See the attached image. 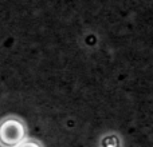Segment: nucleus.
Returning a JSON list of instances; mask_svg holds the SVG:
<instances>
[{
  "label": "nucleus",
  "mask_w": 153,
  "mask_h": 147,
  "mask_svg": "<svg viewBox=\"0 0 153 147\" xmlns=\"http://www.w3.org/2000/svg\"><path fill=\"white\" fill-rule=\"evenodd\" d=\"M27 139V126L18 116H5L0 121V146L18 147Z\"/></svg>",
  "instance_id": "obj_1"
},
{
  "label": "nucleus",
  "mask_w": 153,
  "mask_h": 147,
  "mask_svg": "<svg viewBox=\"0 0 153 147\" xmlns=\"http://www.w3.org/2000/svg\"><path fill=\"white\" fill-rule=\"evenodd\" d=\"M18 147H45L42 145V142L38 139H34V138H27L24 142H22Z\"/></svg>",
  "instance_id": "obj_2"
}]
</instances>
